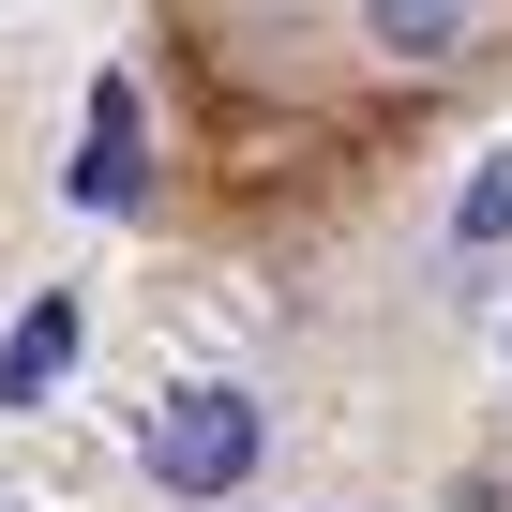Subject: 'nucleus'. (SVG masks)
<instances>
[{
  "instance_id": "nucleus-3",
  "label": "nucleus",
  "mask_w": 512,
  "mask_h": 512,
  "mask_svg": "<svg viewBox=\"0 0 512 512\" xmlns=\"http://www.w3.org/2000/svg\"><path fill=\"white\" fill-rule=\"evenodd\" d=\"M76 211H136V91H91V151H76Z\"/></svg>"
},
{
  "instance_id": "nucleus-2",
  "label": "nucleus",
  "mask_w": 512,
  "mask_h": 512,
  "mask_svg": "<svg viewBox=\"0 0 512 512\" xmlns=\"http://www.w3.org/2000/svg\"><path fill=\"white\" fill-rule=\"evenodd\" d=\"M76 347H91V302H31L16 347H0V407H46V392L76 377Z\"/></svg>"
},
{
  "instance_id": "nucleus-5",
  "label": "nucleus",
  "mask_w": 512,
  "mask_h": 512,
  "mask_svg": "<svg viewBox=\"0 0 512 512\" xmlns=\"http://www.w3.org/2000/svg\"><path fill=\"white\" fill-rule=\"evenodd\" d=\"M467 241H512V151H482V181H467Z\"/></svg>"
},
{
  "instance_id": "nucleus-4",
  "label": "nucleus",
  "mask_w": 512,
  "mask_h": 512,
  "mask_svg": "<svg viewBox=\"0 0 512 512\" xmlns=\"http://www.w3.org/2000/svg\"><path fill=\"white\" fill-rule=\"evenodd\" d=\"M452 31H467V0H377V46H407V61L452 46Z\"/></svg>"
},
{
  "instance_id": "nucleus-1",
  "label": "nucleus",
  "mask_w": 512,
  "mask_h": 512,
  "mask_svg": "<svg viewBox=\"0 0 512 512\" xmlns=\"http://www.w3.org/2000/svg\"><path fill=\"white\" fill-rule=\"evenodd\" d=\"M256 452H272V437H256V392H226V377H196V392L151 407V482L166 497H241Z\"/></svg>"
}]
</instances>
